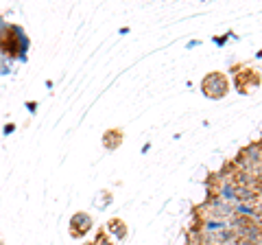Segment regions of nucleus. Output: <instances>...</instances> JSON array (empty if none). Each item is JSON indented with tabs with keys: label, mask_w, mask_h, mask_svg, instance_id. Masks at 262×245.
I'll return each instance as SVG.
<instances>
[{
	"label": "nucleus",
	"mask_w": 262,
	"mask_h": 245,
	"mask_svg": "<svg viewBox=\"0 0 262 245\" xmlns=\"http://www.w3.org/2000/svg\"><path fill=\"white\" fill-rule=\"evenodd\" d=\"M260 156H262V145L251 142L238 151L232 167L236 169V173H256V169L260 167Z\"/></svg>",
	"instance_id": "1"
},
{
	"label": "nucleus",
	"mask_w": 262,
	"mask_h": 245,
	"mask_svg": "<svg viewBox=\"0 0 262 245\" xmlns=\"http://www.w3.org/2000/svg\"><path fill=\"white\" fill-rule=\"evenodd\" d=\"M196 215H201V219H223V221H227V219L234 217V212H232V206H227V203L219 201L214 195H210L206 203H201L196 208Z\"/></svg>",
	"instance_id": "2"
},
{
	"label": "nucleus",
	"mask_w": 262,
	"mask_h": 245,
	"mask_svg": "<svg viewBox=\"0 0 262 245\" xmlns=\"http://www.w3.org/2000/svg\"><path fill=\"white\" fill-rule=\"evenodd\" d=\"M201 90L203 94L210 96V99H223V96L227 94V77L223 75V72H210V75L203 77L201 81Z\"/></svg>",
	"instance_id": "3"
},
{
	"label": "nucleus",
	"mask_w": 262,
	"mask_h": 245,
	"mask_svg": "<svg viewBox=\"0 0 262 245\" xmlns=\"http://www.w3.org/2000/svg\"><path fill=\"white\" fill-rule=\"evenodd\" d=\"M210 195H214L219 201L227 203V206H236V203H241L238 199V184L236 182H225V184H216L214 189H210Z\"/></svg>",
	"instance_id": "4"
},
{
	"label": "nucleus",
	"mask_w": 262,
	"mask_h": 245,
	"mask_svg": "<svg viewBox=\"0 0 262 245\" xmlns=\"http://www.w3.org/2000/svg\"><path fill=\"white\" fill-rule=\"evenodd\" d=\"M70 230H72V236H83L92 230V217L85 215V212H79L70 219Z\"/></svg>",
	"instance_id": "5"
},
{
	"label": "nucleus",
	"mask_w": 262,
	"mask_h": 245,
	"mask_svg": "<svg viewBox=\"0 0 262 245\" xmlns=\"http://www.w3.org/2000/svg\"><path fill=\"white\" fill-rule=\"evenodd\" d=\"M196 230L201 234H219L229 230V221H223V219H201Z\"/></svg>",
	"instance_id": "6"
},
{
	"label": "nucleus",
	"mask_w": 262,
	"mask_h": 245,
	"mask_svg": "<svg viewBox=\"0 0 262 245\" xmlns=\"http://www.w3.org/2000/svg\"><path fill=\"white\" fill-rule=\"evenodd\" d=\"M234 234H236V239L249 241V243L256 245V241L262 236V228H260V226H253V223H247V226L238 228V230H234Z\"/></svg>",
	"instance_id": "7"
},
{
	"label": "nucleus",
	"mask_w": 262,
	"mask_h": 245,
	"mask_svg": "<svg viewBox=\"0 0 262 245\" xmlns=\"http://www.w3.org/2000/svg\"><path fill=\"white\" fill-rule=\"evenodd\" d=\"M107 232L110 234H116V239H122V236L127 234V226L118 221V219H112V221L107 223Z\"/></svg>",
	"instance_id": "8"
},
{
	"label": "nucleus",
	"mask_w": 262,
	"mask_h": 245,
	"mask_svg": "<svg viewBox=\"0 0 262 245\" xmlns=\"http://www.w3.org/2000/svg\"><path fill=\"white\" fill-rule=\"evenodd\" d=\"M186 245H203V234L196 230V226L186 232Z\"/></svg>",
	"instance_id": "9"
},
{
	"label": "nucleus",
	"mask_w": 262,
	"mask_h": 245,
	"mask_svg": "<svg viewBox=\"0 0 262 245\" xmlns=\"http://www.w3.org/2000/svg\"><path fill=\"white\" fill-rule=\"evenodd\" d=\"M236 245H253V243H249V241H241V239H238V243H236Z\"/></svg>",
	"instance_id": "10"
},
{
	"label": "nucleus",
	"mask_w": 262,
	"mask_h": 245,
	"mask_svg": "<svg viewBox=\"0 0 262 245\" xmlns=\"http://www.w3.org/2000/svg\"><path fill=\"white\" fill-rule=\"evenodd\" d=\"M256 245H262V236H260V239H258V241H256Z\"/></svg>",
	"instance_id": "11"
},
{
	"label": "nucleus",
	"mask_w": 262,
	"mask_h": 245,
	"mask_svg": "<svg viewBox=\"0 0 262 245\" xmlns=\"http://www.w3.org/2000/svg\"><path fill=\"white\" fill-rule=\"evenodd\" d=\"M260 167H262V156H260Z\"/></svg>",
	"instance_id": "12"
}]
</instances>
